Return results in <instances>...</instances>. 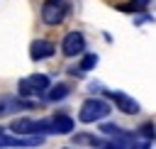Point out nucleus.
I'll use <instances>...</instances> for the list:
<instances>
[{
  "label": "nucleus",
  "mask_w": 156,
  "mask_h": 149,
  "mask_svg": "<svg viewBox=\"0 0 156 149\" xmlns=\"http://www.w3.org/2000/svg\"><path fill=\"white\" fill-rule=\"evenodd\" d=\"M136 134H139V137H144V139H149V142H151V139H154V137H156V129H154V125H149V122H146V125H141V127H139V129H136Z\"/></svg>",
  "instance_id": "obj_17"
},
{
  "label": "nucleus",
  "mask_w": 156,
  "mask_h": 149,
  "mask_svg": "<svg viewBox=\"0 0 156 149\" xmlns=\"http://www.w3.org/2000/svg\"><path fill=\"white\" fill-rule=\"evenodd\" d=\"M2 132H5V127H0V134H2Z\"/></svg>",
  "instance_id": "obj_18"
},
{
  "label": "nucleus",
  "mask_w": 156,
  "mask_h": 149,
  "mask_svg": "<svg viewBox=\"0 0 156 149\" xmlns=\"http://www.w3.org/2000/svg\"><path fill=\"white\" fill-rule=\"evenodd\" d=\"M95 66H98V54H85L78 68H80V71H90V68H95Z\"/></svg>",
  "instance_id": "obj_15"
},
{
  "label": "nucleus",
  "mask_w": 156,
  "mask_h": 149,
  "mask_svg": "<svg viewBox=\"0 0 156 149\" xmlns=\"http://www.w3.org/2000/svg\"><path fill=\"white\" fill-rule=\"evenodd\" d=\"M54 54H56V46H54L51 42H46V39H34V42L29 44V56H32L34 61L49 59V56H54Z\"/></svg>",
  "instance_id": "obj_6"
},
{
  "label": "nucleus",
  "mask_w": 156,
  "mask_h": 149,
  "mask_svg": "<svg viewBox=\"0 0 156 149\" xmlns=\"http://www.w3.org/2000/svg\"><path fill=\"white\" fill-rule=\"evenodd\" d=\"M146 5H149V0H132L129 5H122L119 10H122V12H139V10H144Z\"/></svg>",
  "instance_id": "obj_16"
},
{
  "label": "nucleus",
  "mask_w": 156,
  "mask_h": 149,
  "mask_svg": "<svg viewBox=\"0 0 156 149\" xmlns=\"http://www.w3.org/2000/svg\"><path fill=\"white\" fill-rule=\"evenodd\" d=\"M61 51H63L66 56H78V54H83V51H85V37H83L80 32H68V34L63 37V42H61Z\"/></svg>",
  "instance_id": "obj_4"
},
{
  "label": "nucleus",
  "mask_w": 156,
  "mask_h": 149,
  "mask_svg": "<svg viewBox=\"0 0 156 149\" xmlns=\"http://www.w3.org/2000/svg\"><path fill=\"white\" fill-rule=\"evenodd\" d=\"M73 144H93V147H105L107 149V142L100 139V137H95V134H76Z\"/></svg>",
  "instance_id": "obj_12"
},
{
  "label": "nucleus",
  "mask_w": 156,
  "mask_h": 149,
  "mask_svg": "<svg viewBox=\"0 0 156 149\" xmlns=\"http://www.w3.org/2000/svg\"><path fill=\"white\" fill-rule=\"evenodd\" d=\"M10 129L15 132V134H37L34 132V120H15L12 125H10Z\"/></svg>",
  "instance_id": "obj_10"
},
{
  "label": "nucleus",
  "mask_w": 156,
  "mask_h": 149,
  "mask_svg": "<svg viewBox=\"0 0 156 149\" xmlns=\"http://www.w3.org/2000/svg\"><path fill=\"white\" fill-rule=\"evenodd\" d=\"M110 98H112V103L124 112V115H136L141 107H139V103L134 100V98H129V95H124V93H115V90H110L107 93Z\"/></svg>",
  "instance_id": "obj_7"
},
{
  "label": "nucleus",
  "mask_w": 156,
  "mask_h": 149,
  "mask_svg": "<svg viewBox=\"0 0 156 149\" xmlns=\"http://www.w3.org/2000/svg\"><path fill=\"white\" fill-rule=\"evenodd\" d=\"M17 95H22V98L37 95V93H34V85H32L29 78H20V83H17Z\"/></svg>",
  "instance_id": "obj_14"
},
{
  "label": "nucleus",
  "mask_w": 156,
  "mask_h": 149,
  "mask_svg": "<svg viewBox=\"0 0 156 149\" xmlns=\"http://www.w3.org/2000/svg\"><path fill=\"white\" fill-rule=\"evenodd\" d=\"M44 142V134H17V137H5L0 134V147H39Z\"/></svg>",
  "instance_id": "obj_5"
},
{
  "label": "nucleus",
  "mask_w": 156,
  "mask_h": 149,
  "mask_svg": "<svg viewBox=\"0 0 156 149\" xmlns=\"http://www.w3.org/2000/svg\"><path fill=\"white\" fill-rule=\"evenodd\" d=\"M110 110H112L110 103H105V100H100V98H88V100L80 105V110H78V120L85 122V125H90V122H98V120L107 117Z\"/></svg>",
  "instance_id": "obj_1"
},
{
  "label": "nucleus",
  "mask_w": 156,
  "mask_h": 149,
  "mask_svg": "<svg viewBox=\"0 0 156 149\" xmlns=\"http://www.w3.org/2000/svg\"><path fill=\"white\" fill-rule=\"evenodd\" d=\"M51 122H54V134H71L73 129V120L68 115H56L51 117Z\"/></svg>",
  "instance_id": "obj_9"
},
{
  "label": "nucleus",
  "mask_w": 156,
  "mask_h": 149,
  "mask_svg": "<svg viewBox=\"0 0 156 149\" xmlns=\"http://www.w3.org/2000/svg\"><path fill=\"white\" fill-rule=\"evenodd\" d=\"M66 15H68L66 0H44V5H41V20H44V24L56 27V24H61L66 20Z\"/></svg>",
  "instance_id": "obj_2"
},
{
  "label": "nucleus",
  "mask_w": 156,
  "mask_h": 149,
  "mask_svg": "<svg viewBox=\"0 0 156 149\" xmlns=\"http://www.w3.org/2000/svg\"><path fill=\"white\" fill-rule=\"evenodd\" d=\"M68 93H71V88H68L66 83H56V85H49V88H46L44 98H46L49 103H58V100H63Z\"/></svg>",
  "instance_id": "obj_8"
},
{
  "label": "nucleus",
  "mask_w": 156,
  "mask_h": 149,
  "mask_svg": "<svg viewBox=\"0 0 156 149\" xmlns=\"http://www.w3.org/2000/svg\"><path fill=\"white\" fill-rule=\"evenodd\" d=\"M29 81H32V85H34V93H37V95H44V93H46V88L51 85L49 76H44V73H34V76H29Z\"/></svg>",
  "instance_id": "obj_11"
},
{
  "label": "nucleus",
  "mask_w": 156,
  "mask_h": 149,
  "mask_svg": "<svg viewBox=\"0 0 156 149\" xmlns=\"http://www.w3.org/2000/svg\"><path fill=\"white\" fill-rule=\"evenodd\" d=\"M100 129H102L105 134H110V137H136L134 132H127V129H122L119 125H112V122H105Z\"/></svg>",
  "instance_id": "obj_13"
},
{
  "label": "nucleus",
  "mask_w": 156,
  "mask_h": 149,
  "mask_svg": "<svg viewBox=\"0 0 156 149\" xmlns=\"http://www.w3.org/2000/svg\"><path fill=\"white\" fill-rule=\"evenodd\" d=\"M34 107H37V103L29 100V98H22V95H17V98H10V95L0 98V117H5L10 112H17V110H34Z\"/></svg>",
  "instance_id": "obj_3"
}]
</instances>
